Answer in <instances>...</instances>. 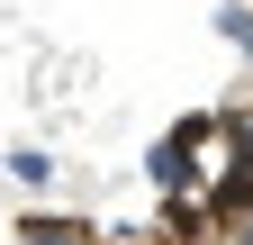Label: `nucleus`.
I'll list each match as a JSON object with an SVG mask.
<instances>
[{"instance_id": "obj_1", "label": "nucleus", "mask_w": 253, "mask_h": 245, "mask_svg": "<svg viewBox=\"0 0 253 245\" xmlns=\"http://www.w3.org/2000/svg\"><path fill=\"white\" fill-rule=\"evenodd\" d=\"M208 127H217V118H181V127L145 155V182H154V191H172V200L199 191V145H208Z\"/></svg>"}, {"instance_id": "obj_2", "label": "nucleus", "mask_w": 253, "mask_h": 245, "mask_svg": "<svg viewBox=\"0 0 253 245\" xmlns=\"http://www.w3.org/2000/svg\"><path fill=\"white\" fill-rule=\"evenodd\" d=\"M217 218H244L253 209V127H235V155H226V173H217Z\"/></svg>"}, {"instance_id": "obj_3", "label": "nucleus", "mask_w": 253, "mask_h": 245, "mask_svg": "<svg viewBox=\"0 0 253 245\" xmlns=\"http://www.w3.org/2000/svg\"><path fill=\"white\" fill-rule=\"evenodd\" d=\"M9 182H27V191H54V155H45V145H18V155H9Z\"/></svg>"}, {"instance_id": "obj_4", "label": "nucleus", "mask_w": 253, "mask_h": 245, "mask_svg": "<svg viewBox=\"0 0 253 245\" xmlns=\"http://www.w3.org/2000/svg\"><path fill=\"white\" fill-rule=\"evenodd\" d=\"M217 37H226L244 64H253V0H226V9H217Z\"/></svg>"}, {"instance_id": "obj_5", "label": "nucleus", "mask_w": 253, "mask_h": 245, "mask_svg": "<svg viewBox=\"0 0 253 245\" xmlns=\"http://www.w3.org/2000/svg\"><path fill=\"white\" fill-rule=\"evenodd\" d=\"M18 245H82V227H73V218H27Z\"/></svg>"}, {"instance_id": "obj_6", "label": "nucleus", "mask_w": 253, "mask_h": 245, "mask_svg": "<svg viewBox=\"0 0 253 245\" xmlns=\"http://www.w3.org/2000/svg\"><path fill=\"white\" fill-rule=\"evenodd\" d=\"M235 245H253V227H244V236H235Z\"/></svg>"}, {"instance_id": "obj_7", "label": "nucleus", "mask_w": 253, "mask_h": 245, "mask_svg": "<svg viewBox=\"0 0 253 245\" xmlns=\"http://www.w3.org/2000/svg\"><path fill=\"white\" fill-rule=\"evenodd\" d=\"M163 245H190V236H163Z\"/></svg>"}]
</instances>
